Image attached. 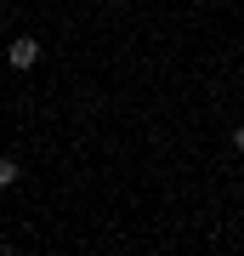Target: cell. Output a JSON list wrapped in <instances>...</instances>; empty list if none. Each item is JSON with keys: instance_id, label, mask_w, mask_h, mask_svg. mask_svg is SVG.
Returning a JSON list of instances; mask_svg holds the SVG:
<instances>
[{"instance_id": "cell-1", "label": "cell", "mask_w": 244, "mask_h": 256, "mask_svg": "<svg viewBox=\"0 0 244 256\" xmlns=\"http://www.w3.org/2000/svg\"><path fill=\"white\" fill-rule=\"evenodd\" d=\"M6 63H11V68H34V63H40V40H34V34H11Z\"/></svg>"}, {"instance_id": "cell-2", "label": "cell", "mask_w": 244, "mask_h": 256, "mask_svg": "<svg viewBox=\"0 0 244 256\" xmlns=\"http://www.w3.org/2000/svg\"><path fill=\"white\" fill-rule=\"evenodd\" d=\"M17 176H23V171H17V160L0 154V188H17Z\"/></svg>"}, {"instance_id": "cell-3", "label": "cell", "mask_w": 244, "mask_h": 256, "mask_svg": "<svg viewBox=\"0 0 244 256\" xmlns=\"http://www.w3.org/2000/svg\"><path fill=\"white\" fill-rule=\"evenodd\" d=\"M233 148H239V154H244V126H239V131H233Z\"/></svg>"}, {"instance_id": "cell-4", "label": "cell", "mask_w": 244, "mask_h": 256, "mask_svg": "<svg viewBox=\"0 0 244 256\" xmlns=\"http://www.w3.org/2000/svg\"><path fill=\"white\" fill-rule=\"evenodd\" d=\"M0 18H6V6H0Z\"/></svg>"}]
</instances>
